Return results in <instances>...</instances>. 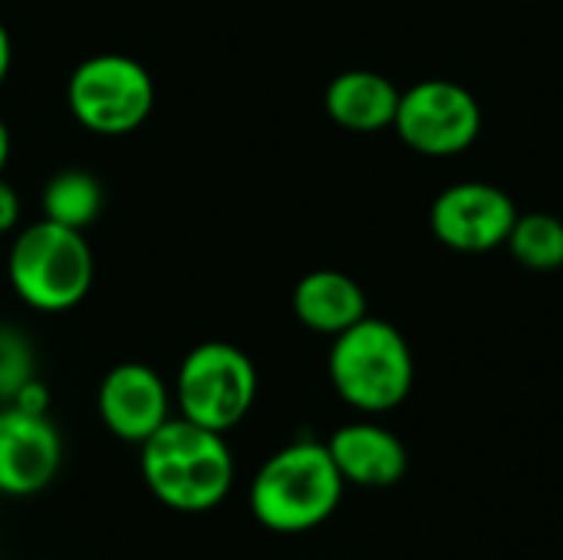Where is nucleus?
Here are the masks:
<instances>
[{
    "label": "nucleus",
    "instance_id": "f257e3e1",
    "mask_svg": "<svg viewBox=\"0 0 563 560\" xmlns=\"http://www.w3.org/2000/svg\"><path fill=\"white\" fill-rule=\"evenodd\" d=\"M139 472L162 508L208 515L231 498L238 462L224 432L172 416L139 446Z\"/></svg>",
    "mask_w": 563,
    "mask_h": 560
},
{
    "label": "nucleus",
    "instance_id": "f03ea898",
    "mask_svg": "<svg viewBox=\"0 0 563 560\" xmlns=\"http://www.w3.org/2000/svg\"><path fill=\"white\" fill-rule=\"evenodd\" d=\"M343 492L327 442L297 439L261 462L247 485V512L271 535H307L336 515Z\"/></svg>",
    "mask_w": 563,
    "mask_h": 560
},
{
    "label": "nucleus",
    "instance_id": "7ed1b4c3",
    "mask_svg": "<svg viewBox=\"0 0 563 560\" xmlns=\"http://www.w3.org/2000/svg\"><path fill=\"white\" fill-rule=\"evenodd\" d=\"M333 393L363 416L399 409L416 386V356L409 340L379 317H363L333 337L327 356Z\"/></svg>",
    "mask_w": 563,
    "mask_h": 560
},
{
    "label": "nucleus",
    "instance_id": "20e7f679",
    "mask_svg": "<svg viewBox=\"0 0 563 560\" xmlns=\"http://www.w3.org/2000/svg\"><path fill=\"white\" fill-rule=\"evenodd\" d=\"M7 281L30 310L66 314L86 300L96 281V257L82 231L40 218L13 238Z\"/></svg>",
    "mask_w": 563,
    "mask_h": 560
},
{
    "label": "nucleus",
    "instance_id": "39448f33",
    "mask_svg": "<svg viewBox=\"0 0 563 560\" xmlns=\"http://www.w3.org/2000/svg\"><path fill=\"white\" fill-rule=\"evenodd\" d=\"M172 396L178 416L228 436L257 403V366L234 343H198L178 363Z\"/></svg>",
    "mask_w": 563,
    "mask_h": 560
},
{
    "label": "nucleus",
    "instance_id": "423d86ee",
    "mask_svg": "<svg viewBox=\"0 0 563 560\" xmlns=\"http://www.w3.org/2000/svg\"><path fill=\"white\" fill-rule=\"evenodd\" d=\"M66 109L96 135H129L155 109V79L135 56L96 53L69 73Z\"/></svg>",
    "mask_w": 563,
    "mask_h": 560
},
{
    "label": "nucleus",
    "instance_id": "0eeeda50",
    "mask_svg": "<svg viewBox=\"0 0 563 560\" xmlns=\"http://www.w3.org/2000/svg\"><path fill=\"white\" fill-rule=\"evenodd\" d=\"M393 129L419 155H459L482 132V106L462 83L422 79L399 96Z\"/></svg>",
    "mask_w": 563,
    "mask_h": 560
},
{
    "label": "nucleus",
    "instance_id": "6e6552de",
    "mask_svg": "<svg viewBox=\"0 0 563 560\" xmlns=\"http://www.w3.org/2000/svg\"><path fill=\"white\" fill-rule=\"evenodd\" d=\"M515 198L488 182H455L435 195L429 224L435 241L459 254H485L505 248L515 221H518Z\"/></svg>",
    "mask_w": 563,
    "mask_h": 560
},
{
    "label": "nucleus",
    "instance_id": "1a4fd4ad",
    "mask_svg": "<svg viewBox=\"0 0 563 560\" xmlns=\"http://www.w3.org/2000/svg\"><path fill=\"white\" fill-rule=\"evenodd\" d=\"M96 413L106 432H112L119 442L142 446L175 416V396L158 370L129 360L102 376L96 389Z\"/></svg>",
    "mask_w": 563,
    "mask_h": 560
},
{
    "label": "nucleus",
    "instance_id": "9d476101",
    "mask_svg": "<svg viewBox=\"0 0 563 560\" xmlns=\"http://www.w3.org/2000/svg\"><path fill=\"white\" fill-rule=\"evenodd\" d=\"M63 469V436L49 416L0 409V495L33 498L46 492Z\"/></svg>",
    "mask_w": 563,
    "mask_h": 560
},
{
    "label": "nucleus",
    "instance_id": "9b49d317",
    "mask_svg": "<svg viewBox=\"0 0 563 560\" xmlns=\"http://www.w3.org/2000/svg\"><path fill=\"white\" fill-rule=\"evenodd\" d=\"M327 449H330L333 465L340 469L343 482L356 485V488H393L409 472L406 442L393 429H386L373 419L340 426L327 439Z\"/></svg>",
    "mask_w": 563,
    "mask_h": 560
},
{
    "label": "nucleus",
    "instance_id": "f8f14e48",
    "mask_svg": "<svg viewBox=\"0 0 563 560\" xmlns=\"http://www.w3.org/2000/svg\"><path fill=\"white\" fill-rule=\"evenodd\" d=\"M290 304H294V317L307 330L323 337H336L369 314L363 287L350 274L333 267L303 274L290 294Z\"/></svg>",
    "mask_w": 563,
    "mask_h": 560
},
{
    "label": "nucleus",
    "instance_id": "ddd939ff",
    "mask_svg": "<svg viewBox=\"0 0 563 560\" xmlns=\"http://www.w3.org/2000/svg\"><path fill=\"white\" fill-rule=\"evenodd\" d=\"M399 89L389 76L373 69H346L330 79L323 106L327 116L350 132L389 129L399 109Z\"/></svg>",
    "mask_w": 563,
    "mask_h": 560
},
{
    "label": "nucleus",
    "instance_id": "4468645a",
    "mask_svg": "<svg viewBox=\"0 0 563 560\" xmlns=\"http://www.w3.org/2000/svg\"><path fill=\"white\" fill-rule=\"evenodd\" d=\"M102 205H106V188L86 168L56 172L43 185V195H40L43 218L66 224V228H76V231H86L102 215Z\"/></svg>",
    "mask_w": 563,
    "mask_h": 560
},
{
    "label": "nucleus",
    "instance_id": "2eb2a0df",
    "mask_svg": "<svg viewBox=\"0 0 563 560\" xmlns=\"http://www.w3.org/2000/svg\"><path fill=\"white\" fill-rule=\"evenodd\" d=\"M505 248L511 257L534 271V274H551L563 267V221L548 211H528L518 215Z\"/></svg>",
    "mask_w": 563,
    "mask_h": 560
},
{
    "label": "nucleus",
    "instance_id": "dca6fc26",
    "mask_svg": "<svg viewBox=\"0 0 563 560\" xmlns=\"http://www.w3.org/2000/svg\"><path fill=\"white\" fill-rule=\"evenodd\" d=\"M36 376L30 340L16 327H0V399L7 403L26 380Z\"/></svg>",
    "mask_w": 563,
    "mask_h": 560
},
{
    "label": "nucleus",
    "instance_id": "f3484780",
    "mask_svg": "<svg viewBox=\"0 0 563 560\" xmlns=\"http://www.w3.org/2000/svg\"><path fill=\"white\" fill-rule=\"evenodd\" d=\"M10 406H16V409H23V413H40V416H49V389H46V383L40 380V376H33V380H26L10 399H7Z\"/></svg>",
    "mask_w": 563,
    "mask_h": 560
},
{
    "label": "nucleus",
    "instance_id": "a211bd4d",
    "mask_svg": "<svg viewBox=\"0 0 563 560\" xmlns=\"http://www.w3.org/2000/svg\"><path fill=\"white\" fill-rule=\"evenodd\" d=\"M20 211H23V201H20L16 188L10 182H3V175H0V234H10L20 224Z\"/></svg>",
    "mask_w": 563,
    "mask_h": 560
},
{
    "label": "nucleus",
    "instance_id": "6ab92c4d",
    "mask_svg": "<svg viewBox=\"0 0 563 560\" xmlns=\"http://www.w3.org/2000/svg\"><path fill=\"white\" fill-rule=\"evenodd\" d=\"M10 66H13V43H10L7 26L0 23V89H3V83L10 76Z\"/></svg>",
    "mask_w": 563,
    "mask_h": 560
},
{
    "label": "nucleus",
    "instance_id": "aec40b11",
    "mask_svg": "<svg viewBox=\"0 0 563 560\" xmlns=\"http://www.w3.org/2000/svg\"><path fill=\"white\" fill-rule=\"evenodd\" d=\"M7 162H10V129H7V122L0 119V175H3V168H7Z\"/></svg>",
    "mask_w": 563,
    "mask_h": 560
},
{
    "label": "nucleus",
    "instance_id": "412c9836",
    "mask_svg": "<svg viewBox=\"0 0 563 560\" xmlns=\"http://www.w3.org/2000/svg\"><path fill=\"white\" fill-rule=\"evenodd\" d=\"M0 409H3V399H0Z\"/></svg>",
    "mask_w": 563,
    "mask_h": 560
}]
</instances>
